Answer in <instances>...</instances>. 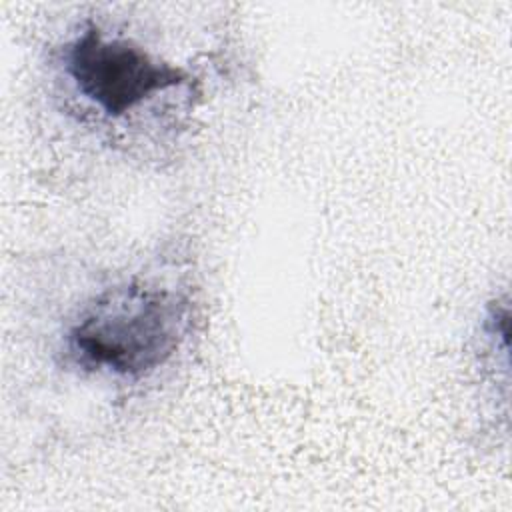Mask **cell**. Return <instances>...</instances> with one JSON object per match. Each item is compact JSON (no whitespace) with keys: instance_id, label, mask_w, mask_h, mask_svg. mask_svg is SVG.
<instances>
[{"instance_id":"cell-1","label":"cell","mask_w":512,"mask_h":512,"mask_svg":"<svg viewBox=\"0 0 512 512\" xmlns=\"http://www.w3.org/2000/svg\"><path fill=\"white\" fill-rule=\"evenodd\" d=\"M192 326V300L152 278L114 282L92 294L66 322L58 354L64 368L138 384L168 366Z\"/></svg>"},{"instance_id":"cell-2","label":"cell","mask_w":512,"mask_h":512,"mask_svg":"<svg viewBox=\"0 0 512 512\" xmlns=\"http://www.w3.org/2000/svg\"><path fill=\"white\" fill-rule=\"evenodd\" d=\"M56 64L80 102L106 120H126L158 98L192 88V74L132 36L84 20L58 48Z\"/></svg>"}]
</instances>
